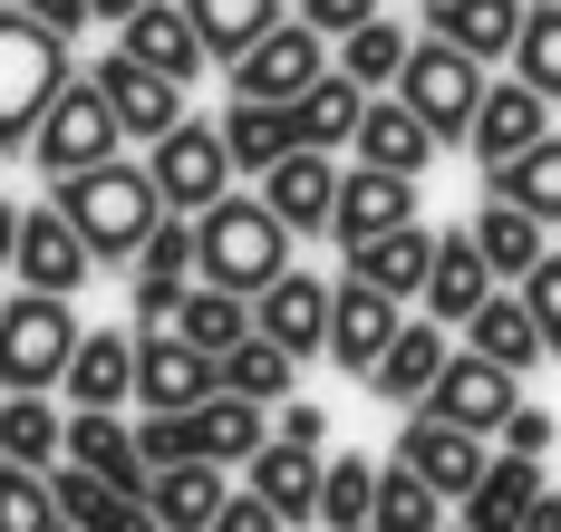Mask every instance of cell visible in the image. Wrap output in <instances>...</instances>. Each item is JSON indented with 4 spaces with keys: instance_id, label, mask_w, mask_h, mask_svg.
Instances as JSON below:
<instances>
[{
    "instance_id": "obj_14",
    "label": "cell",
    "mask_w": 561,
    "mask_h": 532,
    "mask_svg": "<svg viewBox=\"0 0 561 532\" xmlns=\"http://www.w3.org/2000/svg\"><path fill=\"white\" fill-rule=\"evenodd\" d=\"M513 407H523V378H513V368H494V358H474V349H455V358H446V378L426 388V416L474 426V436H494Z\"/></svg>"
},
{
    "instance_id": "obj_43",
    "label": "cell",
    "mask_w": 561,
    "mask_h": 532,
    "mask_svg": "<svg viewBox=\"0 0 561 532\" xmlns=\"http://www.w3.org/2000/svg\"><path fill=\"white\" fill-rule=\"evenodd\" d=\"M513 78L542 88L561 107V0H523V39H513Z\"/></svg>"
},
{
    "instance_id": "obj_28",
    "label": "cell",
    "mask_w": 561,
    "mask_h": 532,
    "mask_svg": "<svg viewBox=\"0 0 561 532\" xmlns=\"http://www.w3.org/2000/svg\"><path fill=\"white\" fill-rule=\"evenodd\" d=\"M68 407H126L136 397V329H88L68 349Z\"/></svg>"
},
{
    "instance_id": "obj_45",
    "label": "cell",
    "mask_w": 561,
    "mask_h": 532,
    "mask_svg": "<svg viewBox=\"0 0 561 532\" xmlns=\"http://www.w3.org/2000/svg\"><path fill=\"white\" fill-rule=\"evenodd\" d=\"M49 523H58L49 474H30V465H10V455H0V532H49Z\"/></svg>"
},
{
    "instance_id": "obj_52",
    "label": "cell",
    "mask_w": 561,
    "mask_h": 532,
    "mask_svg": "<svg viewBox=\"0 0 561 532\" xmlns=\"http://www.w3.org/2000/svg\"><path fill=\"white\" fill-rule=\"evenodd\" d=\"M214 532H290V523H280L272 504H262V494H252V484H242V494H232L224 513H214Z\"/></svg>"
},
{
    "instance_id": "obj_26",
    "label": "cell",
    "mask_w": 561,
    "mask_h": 532,
    "mask_svg": "<svg viewBox=\"0 0 561 532\" xmlns=\"http://www.w3.org/2000/svg\"><path fill=\"white\" fill-rule=\"evenodd\" d=\"M533 494H542V455H484L474 494L455 504V523H465V532H523Z\"/></svg>"
},
{
    "instance_id": "obj_17",
    "label": "cell",
    "mask_w": 561,
    "mask_h": 532,
    "mask_svg": "<svg viewBox=\"0 0 561 532\" xmlns=\"http://www.w3.org/2000/svg\"><path fill=\"white\" fill-rule=\"evenodd\" d=\"M397 465H416L436 494H446V504H465V494H474V474H484V436H474V426H446V416L416 407L407 426H397Z\"/></svg>"
},
{
    "instance_id": "obj_42",
    "label": "cell",
    "mask_w": 561,
    "mask_h": 532,
    "mask_svg": "<svg viewBox=\"0 0 561 532\" xmlns=\"http://www.w3.org/2000/svg\"><path fill=\"white\" fill-rule=\"evenodd\" d=\"M214 368H224V388H232V397H252V407H280V397H290V378H300V358L272 349L262 329H252L242 349H224Z\"/></svg>"
},
{
    "instance_id": "obj_13",
    "label": "cell",
    "mask_w": 561,
    "mask_h": 532,
    "mask_svg": "<svg viewBox=\"0 0 561 532\" xmlns=\"http://www.w3.org/2000/svg\"><path fill=\"white\" fill-rule=\"evenodd\" d=\"M330 291L339 281H320V271H280L272 291L252 300V329L272 339V349H290V358H330Z\"/></svg>"
},
{
    "instance_id": "obj_1",
    "label": "cell",
    "mask_w": 561,
    "mask_h": 532,
    "mask_svg": "<svg viewBox=\"0 0 561 532\" xmlns=\"http://www.w3.org/2000/svg\"><path fill=\"white\" fill-rule=\"evenodd\" d=\"M280 271H290V223H280L262 194H224V204L194 213V281L262 300Z\"/></svg>"
},
{
    "instance_id": "obj_32",
    "label": "cell",
    "mask_w": 561,
    "mask_h": 532,
    "mask_svg": "<svg viewBox=\"0 0 561 532\" xmlns=\"http://www.w3.org/2000/svg\"><path fill=\"white\" fill-rule=\"evenodd\" d=\"M358 117H368V88H358V78H310V88H300V97H290V136H300V146H320V155H339V146H348V136H358Z\"/></svg>"
},
{
    "instance_id": "obj_54",
    "label": "cell",
    "mask_w": 561,
    "mask_h": 532,
    "mask_svg": "<svg viewBox=\"0 0 561 532\" xmlns=\"http://www.w3.org/2000/svg\"><path fill=\"white\" fill-rule=\"evenodd\" d=\"M523 532H561V494H552V484L533 494V513H523Z\"/></svg>"
},
{
    "instance_id": "obj_56",
    "label": "cell",
    "mask_w": 561,
    "mask_h": 532,
    "mask_svg": "<svg viewBox=\"0 0 561 532\" xmlns=\"http://www.w3.org/2000/svg\"><path fill=\"white\" fill-rule=\"evenodd\" d=\"M126 10H146V0H88V20H126Z\"/></svg>"
},
{
    "instance_id": "obj_16",
    "label": "cell",
    "mask_w": 561,
    "mask_h": 532,
    "mask_svg": "<svg viewBox=\"0 0 561 532\" xmlns=\"http://www.w3.org/2000/svg\"><path fill=\"white\" fill-rule=\"evenodd\" d=\"M88 78H98V97L116 107V126H126L136 146H156L165 126H184V88H174V78H156L146 59H126V49H107V59L88 68Z\"/></svg>"
},
{
    "instance_id": "obj_48",
    "label": "cell",
    "mask_w": 561,
    "mask_h": 532,
    "mask_svg": "<svg viewBox=\"0 0 561 532\" xmlns=\"http://www.w3.org/2000/svg\"><path fill=\"white\" fill-rule=\"evenodd\" d=\"M552 436H561V416H552V407H533V397H523V407L494 426V446H504V455H552Z\"/></svg>"
},
{
    "instance_id": "obj_34",
    "label": "cell",
    "mask_w": 561,
    "mask_h": 532,
    "mask_svg": "<svg viewBox=\"0 0 561 532\" xmlns=\"http://www.w3.org/2000/svg\"><path fill=\"white\" fill-rule=\"evenodd\" d=\"M214 126H224V155H232V175H252V184L272 175V165L290 155V146H300V136H290V107H262V97H232V107H224Z\"/></svg>"
},
{
    "instance_id": "obj_19",
    "label": "cell",
    "mask_w": 561,
    "mask_h": 532,
    "mask_svg": "<svg viewBox=\"0 0 561 532\" xmlns=\"http://www.w3.org/2000/svg\"><path fill=\"white\" fill-rule=\"evenodd\" d=\"M116 49H126V59H146L156 68V78H174V88H194V78H204V39H194V20H184V0H146V10H126V20H116Z\"/></svg>"
},
{
    "instance_id": "obj_50",
    "label": "cell",
    "mask_w": 561,
    "mask_h": 532,
    "mask_svg": "<svg viewBox=\"0 0 561 532\" xmlns=\"http://www.w3.org/2000/svg\"><path fill=\"white\" fill-rule=\"evenodd\" d=\"M290 20H310V30H320V39H348V30H358V20H378V0H300V10H290Z\"/></svg>"
},
{
    "instance_id": "obj_22",
    "label": "cell",
    "mask_w": 561,
    "mask_h": 532,
    "mask_svg": "<svg viewBox=\"0 0 561 532\" xmlns=\"http://www.w3.org/2000/svg\"><path fill=\"white\" fill-rule=\"evenodd\" d=\"M68 465L107 474L116 494H146V484H156V465L136 455V426L116 407H68Z\"/></svg>"
},
{
    "instance_id": "obj_6",
    "label": "cell",
    "mask_w": 561,
    "mask_h": 532,
    "mask_svg": "<svg viewBox=\"0 0 561 532\" xmlns=\"http://www.w3.org/2000/svg\"><path fill=\"white\" fill-rule=\"evenodd\" d=\"M397 97L426 117L436 146H465V126H474V107H484V68L465 59V49H446V39H416L407 68H397Z\"/></svg>"
},
{
    "instance_id": "obj_20",
    "label": "cell",
    "mask_w": 561,
    "mask_h": 532,
    "mask_svg": "<svg viewBox=\"0 0 561 532\" xmlns=\"http://www.w3.org/2000/svg\"><path fill=\"white\" fill-rule=\"evenodd\" d=\"M348 155H358V165H378V175H426V165H436V136H426V117H416V107H407V97H368V117H358V136H348Z\"/></svg>"
},
{
    "instance_id": "obj_3",
    "label": "cell",
    "mask_w": 561,
    "mask_h": 532,
    "mask_svg": "<svg viewBox=\"0 0 561 532\" xmlns=\"http://www.w3.org/2000/svg\"><path fill=\"white\" fill-rule=\"evenodd\" d=\"M68 39L39 30L20 0H0V155H30V136L49 117V97L68 88Z\"/></svg>"
},
{
    "instance_id": "obj_23",
    "label": "cell",
    "mask_w": 561,
    "mask_h": 532,
    "mask_svg": "<svg viewBox=\"0 0 561 532\" xmlns=\"http://www.w3.org/2000/svg\"><path fill=\"white\" fill-rule=\"evenodd\" d=\"M49 504H58V523H78V532H156V513H146V494H116L107 474L68 465V455L49 465Z\"/></svg>"
},
{
    "instance_id": "obj_38",
    "label": "cell",
    "mask_w": 561,
    "mask_h": 532,
    "mask_svg": "<svg viewBox=\"0 0 561 532\" xmlns=\"http://www.w3.org/2000/svg\"><path fill=\"white\" fill-rule=\"evenodd\" d=\"M407 49H416V39H407L388 10H378V20H358L348 39H330V68H339V78H358L368 97H388V88H397V68H407Z\"/></svg>"
},
{
    "instance_id": "obj_11",
    "label": "cell",
    "mask_w": 561,
    "mask_h": 532,
    "mask_svg": "<svg viewBox=\"0 0 561 532\" xmlns=\"http://www.w3.org/2000/svg\"><path fill=\"white\" fill-rule=\"evenodd\" d=\"M542 136H552V97L523 88V78H484V107H474V126H465L474 165L494 175V165H513V155H533Z\"/></svg>"
},
{
    "instance_id": "obj_33",
    "label": "cell",
    "mask_w": 561,
    "mask_h": 532,
    "mask_svg": "<svg viewBox=\"0 0 561 532\" xmlns=\"http://www.w3.org/2000/svg\"><path fill=\"white\" fill-rule=\"evenodd\" d=\"M465 349L494 358V368H542V329H533V310H523V291H484V310L465 320Z\"/></svg>"
},
{
    "instance_id": "obj_4",
    "label": "cell",
    "mask_w": 561,
    "mask_h": 532,
    "mask_svg": "<svg viewBox=\"0 0 561 532\" xmlns=\"http://www.w3.org/2000/svg\"><path fill=\"white\" fill-rule=\"evenodd\" d=\"M78 310L49 291L0 300V397H30V388H58L68 378V349H78Z\"/></svg>"
},
{
    "instance_id": "obj_39",
    "label": "cell",
    "mask_w": 561,
    "mask_h": 532,
    "mask_svg": "<svg viewBox=\"0 0 561 532\" xmlns=\"http://www.w3.org/2000/svg\"><path fill=\"white\" fill-rule=\"evenodd\" d=\"M174 339H194L204 358L242 349V339H252V300H242V291H214V281H194V291H184V310H174Z\"/></svg>"
},
{
    "instance_id": "obj_27",
    "label": "cell",
    "mask_w": 561,
    "mask_h": 532,
    "mask_svg": "<svg viewBox=\"0 0 561 532\" xmlns=\"http://www.w3.org/2000/svg\"><path fill=\"white\" fill-rule=\"evenodd\" d=\"M484 291H494V271H484V252H474V233L455 223V233H436V262H426V320H446V329H465L474 310H484Z\"/></svg>"
},
{
    "instance_id": "obj_7",
    "label": "cell",
    "mask_w": 561,
    "mask_h": 532,
    "mask_svg": "<svg viewBox=\"0 0 561 532\" xmlns=\"http://www.w3.org/2000/svg\"><path fill=\"white\" fill-rule=\"evenodd\" d=\"M146 175H156V194H165V213H204V204H224V194H232L224 126H214V117L165 126V136L146 146Z\"/></svg>"
},
{
    "instance_id": "obj_10",
    "label": "cell",
    "mask_w": 561,
    "mask_h": 532,
    "mask_svg": "<svg viewBox=\"0 0 561 532\" xmlns=\"http://www.w3.org/2000/svg\"><path fill=\"white\" fill-rule=\"evenodd\" d=\"M214 388H224V368L194 349V339L136 329V407H146V416H184V407H204Z\"/></svg>"
},
{
    "instance_id": "obj_9",
    "label": "cell",
    "mask_w": 561,
    "mask_h": 532,
    "mask_svg": "<svg viewBox=\"0 0 561 532\" xmlns=\"http://www.w3.org/2000/svg\"><path fill=\"white\" fill-rule=\"evenodd\" d=\"M310 78H330V39L310 30V20H280L272 39H252L242 59H232V97H262V107H290Z\"/></svg>"
},
{
    "instance_id": "obj_46",
    "label": "cell",
    "mask_w": 561,
    "mask_h": 532,
    "mask_svg": "<svg viewBox=\"0 0 561 532\" xmlns=\"http://www.w3.org/2000/svg\"><path fill=\"white\" fill-rule=\"evenodd\" d=\"M513 291H523L533 329H542V358H561V252H542V262H533V271H523Z\"/></svg>"
},
{
    "instance_id": "obj_18",
    "label": "cell",
    "mask_w": 561,
    "mask_h": 532,
    "mask_svg": "<svg viewBox=\"0 0 561 532\" xmlns=\"http://www.w3.org/2000/svg\"><path fill=\"white\" fill-rule=\"evenodd\" d=\"M397 320H407V300H388V291H368L358 271L330 291V368H348V378H368L378 368V349L397 339Z\"/></svg>"
},
{
    "instance_id": "obj_58",
    "label": "cell",
    "mask_w": 561,
    "mask_h": 532,
    "mask_svg": "<svg viewBox=\"0 0 561 532\" xmlns=\"http://www.w3.org/2000/svg\"><path fill=\"white\" fill-rule=\"evenodd\" d=\"M436 532H465V523H436Z\"/></svg>"
},
{
    "instance_id": "obj_44",
    "label": "cell",
    "mask_w": 561,
    "mask_h": 532,
    "mask_svg": "<svg viewBox=\"0 0 561 532\" xmlns=\"http://www.w3.org/2000/svg\"><path fill=\"white\" fill-rule=\"evenodd\" d=\"M368 504H378V465L368 455H330L320 465V532H368Z\"/></svg>"
},
{
    "instance_id": "obj_55",
    "label": "cell",
    "mask_w": 561,
    "mask_h": 532,
    "mask_svg": "<svg viewBox=\"0 0 561 532\" xmlns=\"http://www.w3.org/2000/svg\"><path fill=\"white\" fill-rule=\"evenodd\" d=\"M10 242H20V204L0 194V271H10Z\"/></svg>"
},
{
    "instance_id": "obj_24",
    "label": "cell",
    "mask_w": 561,
    "mask_h": 532,
    "mask_svg": "<svg viewBox=\"0 0 561 532\" xmlns=\"http://www.w3.org/2000/svg\"><path fill=\"white\" fill-rule=\"evenodd\" d=\"M426 39H446L474 68H494L523 39V0H426Z\"/></svg>"
},
{
    "instance_id": "obj_57",
    "label": "cell",
    "mask_w": 561,
    "mask_h": 532,
    "mask_svg": "<svg viewBox=\"0 0 561 532\" xmlns=\"http://www.w3.org/2000/svg\"><path fill=\"white\" fill-rule=\"evenodd\" d=\"M49 532H78V523H49Z\"/></svg>"
},
{
    "instance_id": "obj_29",
    "label": "cell",
    "mask_w": 561,
    "mask_h": 532,
    "mask_svg": "<svg viewBox=\"0 0 561 532\" xmlns=\"http://www.w3.org/2000/svg\"><path fill=\"white\" fill-rule=\"evenodd\" d=\"M184 426H194V455H204V465H252V455L272 446V407H252V397H232V388H214L204 407H184Z\"/></svg>"
},
{
    "instance_id": "obj_31",
    "label": "cell",
    "mask_w": 561,
    "mask_h": 532,
    "mask_svg": "<svg viewBox=\"0 0 561 532\" xmlns=\"http://www.w3.org/2000/svg\"><path fill=\"white\" fill-rule=\"evenodd\" d=\"M232 504V484H224V465H165L156 484H146V513H156V532H214V513Z\"/></svg>"
},
{
    "instance_id": "obj_8",
    "label": "cell",
    "mask_w": 561,
    "mask_h": 532,
    "mask_svg": "<svg viewBox=\"0 0 561 532\" xmlns=\"http://www.w3.org/2000/svg\"><path fill=\"white\" fill-rule=\"evenodd\" d=\"M10 271H20V291L78 300L98 281V252L78 242V223H68L58 204H30V213H20V242H10Z\"/></svg>"
},
{
    "instance_id": "obj_21",
    "label": "cell",
    "mask_w": 561,
    "mask_h": 532,
    "mask_svg": "<svg viewBox=\"0 0 561 532\" xmlns=\"http://www.w3.org/2000/svg\"><path fill=\"white\" fill-rule=\"evenodd\" d=\"M252 194H262V204H272L280 223H290V242H300V233H330V204H339V165L320 155V146H290V155H280V165H272L262 184H252Z\"/></svg>"
},
{
    "instance_id": "obj_40",
    "label": "cell",
    "mask_w": 561,
    "mask_h": 532,
    "mask_svg": "<svg viewBox=\"0 0 561 532\" xmlns=\"http://www.w3.org/2000/svg\"><path fill=\"white\" fill-rule=\"evenodd\" d=\"M446 523V494H436V484H426V474L416 465H378V504H368V532H436Z\"/></svg>"
},
{
    "instance_id": "obj_41",
    "label": "cell",
    "mask_w": 561,
    "mask_h": 532,
    "mask_svg": "<svg viewBox=\"0 0 561 532\" xmlns=\"http://www.w3.org/2000/svg\"><path fill=\"white\" fill-rule=\"evenodd\" d=\"M484 184H494L504 204H523L533 223H561V126L542 136V146H533V155H513V165H494Z\"/></svg>"
},
{
    "instance_id": "obj_5",
    "label": "cell",
    "mask_w": 561,
    "mask_h": 532,
    "mask_svg": "<svg viewBox=\"0 0 561 532\" xmlns=\"http://www.w3.org/2000/svg\"><path fill=\"white\" fill-rule=\"evenodd\" d=\"M116 146H126V126H116V107L98 97V78L78 68L68 88L49 97V117H39V136H30V165L49 184H68V175H88V165H107Z\"/></svg>"
},
{
    "instance_id": "obj_49",
    "label": "cell",
    "mask_w": 561,
    "mask_h": 532,
    "mask_svg": "<svg viewBox=\"0 0 561 532\" xmlns=\"http://www.w3.org/2000/svg\"><path fill=\"white\" fill-rule=\"evenodd\" d=\"M136 455H146L156 474H165V465H194V426H184V416H146V426H136Z\"/></svg>"
},
{
    "instance_id": "obj_47",
    "label": "cell",
    "mask_w": 561,
    "mask_h": 532,
    "mask_svg": "<svg viewBox=\"0 0 561 532\" xmlns=\"http://www.w3.org/2000/svg\"><path fill=\"white\" fill-rule=\"evenodd\" d=\"M126 281H136V329H174V310L194 291L184 271H126Z\"/></svg>"
},
{
    "instance_id": "obj_15",
    "label": "cell",
    "mask_w": 561,
    "mask_h": 532,
    "mask_svg": "<svg viewBox=\"0 0 561 532\" xmlns=\"http://www.w3.org/2000/svg\"><path fill=\"white\" fill-rule=\"evenodd\" d=\"M416 223V184L407 175H378V165H348L339 175V204H330V242L339 252H368L378 233Z\"/></svg>"
},
{
    "instance_id": "obj_30",
    "label": "cell",
    "mask_w": 561,
    "mask_h": 532,
    "mask_svg": "<svg viewBox=\"0 0 561 532\" xmlns=\"http://www.w3.org/2000/svg\"><path fill=\"white\" fill-rule=\"evenodd\" d=\"M465 233H474V252H484V271H494V281H523V271L552 252V223H533V213H523V204H504V194H484Z\"/></svg>"
},
{
    "instance_id": "obj_25",
    "label": "cell",
    "mask_w": 561,
    "mask_h": 532,
    "mask_svg": "<svg viewBox=\"0 0 561 532\" xmlns=\"http://www.w3.org/2000/svg\"><path fill=\"white\" fill-rule=\"evenodd\" d=\"M320 465H330L320 446H290V436H272V446L242 465V484L272 504L280 523H320Z\"/></svg>"
},
{
    "instance_id": "obj_36",
    "label": "cell",
    "mask_w": 561,
    "mask_h": 532,
    "mask_svg": "<svg viewBox=\"0 0 561 532\" xmlns=\"http://www.w3.org/2000/svg\"><path fill=\"white\" fill-rule=\"evenodd\" d=\"M426 262H436V233H426V223H397V233H378L368 252H348V271H358L368 291H388V300L426 291Z\"/></svg>"
},
{
    "instance_id": "obj_37",
    "label": "cell",
    "mask_w": 561,
    "mask_h": 532,
    "mask_svg": "<svg viewBox=\"0 0 561 532\" xmlns=\"http://www.w3.org/2000/svg\"><path fill=\"white\" fill-rule=\"evenodd\" d=\"M184 20H194L204 59H224V68H232L242 49H252V39H272L290 10H280V0H184Z\"/></svg>"
},
{
    "instance_id": "obj_51",
    "label": "cell",
    "mask_w": 561,
    "mask_h": 532,
    "mask_svg": "<svg viewBox=\"0 0 561 532\" xmlns=\"http://www.w3.org/2000/svg\"><path fill=\"white\" fill-rule=\"evenodd\" d=\"M272 436H290V446H330V416L310 407V397H280V407H272Z\"/></svg>"
},
{
    "instance_id": "obj_35",
    "label": "cell",
    "mask_w": 561,
    "mask_h": 532,
    "mask_svg": "<svg viewBox=\"0 0 561 532\" xmlns=\"http://www.w3.org/2000/svg\"><path fill=\"white\" fill-rule=\"evenodd\" d=\"M0 455L30 474H49L68 455V407H49V388H30V397H0Z\"/></svg>"
},
{
    "instance_id": "obj_12",
    "label": "cell",
    "mask_w": 561,
    "mask_h": 532,
    "mask_svg": "<svg viewBox=\"0 0 561 532\" xmlns=\"http://www.w3.org/2000/svg\"><path fill=\"white\" fill-rule=\"evenodd\" d=\"M446 358H455L446 320H397V339L378 349V368H368L358 388H368V397H388L397 416H416V407H426V388L446 378Z\"/></svg>"
},
{
    "instance_id": "obj_53",
    "label": "cell",
    "mask_w": 561,
    "mask_h": 532,
    "mask_svg": "<svg viewBox=\"0 0 561 532\" xmlns=\"http://www.w3.org/2000/svg\"><path fill=\"white\" fill-rule=\"evenodd\" d=\"M20 10H30L39 30H58V39H78V30H88V0H20Z\"/></svg>"
},
{
    "instance_id": "obj_2",
    "label": "cell",
    "mask_w": 561,
    "mask_h": 532,
    "mask_svg": "<svg viewBox=\"0 0 561 532\" xmlns=\"http://www.w3.org/2000/svg\"><path fill=\"white\" fill-rule=\"evenodd\" d=\"M49 204L78 223V242L98 252V271H107V262H136V252H146V233L165 223V194H156V175H146V165H126V155L88 165V175H68Z\"/></svg>"
}]
</instances>
